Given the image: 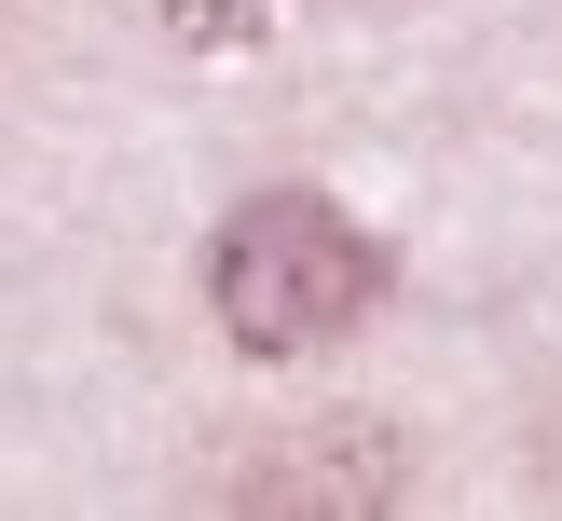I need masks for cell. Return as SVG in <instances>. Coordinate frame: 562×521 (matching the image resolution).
Listing matches in <instances>:
<instances>
[{
  "label": "cell",
  "instance_id": "cell-2",
  "mask_svg": "<svg viewBox=\"0 0 562 521\" xmlns=\"http://www.w3.org/2000/svg\"><path fill=\"white\" fill-rule=\"evenodd\" d=\"M398 494H412V466L384 426H302L289 453H261L234 480V508H398Z\"/></svg>",
  "mask_w": 562,
  "mask_h": 521
},
{
  "label": "cell",
  "instance_id": "cell-1",
  "mask_svg": "<svg viewBox=\"0 0 562 521\" xmlns=\"http://www.w3.org/2000/svg\"><path fill=\"white\" fill-rule=\"evenodd\" d=\"M371 288H384V247L357 234L344 206H316V192H261V206H234L220 247H206V302H220V329H234L247 356H302V343H329V329H357Z\"/></svg>",
  "mask_w": 562,
  "mask_h": 521
}]
</instances>
